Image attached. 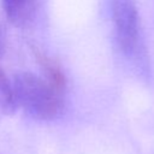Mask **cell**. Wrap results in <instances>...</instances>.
Returning <instances> with one entry per match:
<instances>
[{
	"label": "cell",
	"mask_w": 154,
	"mask_h": 154,
	"mask_svg": "<svg viewBox=\"0 0 154 154\" xmlns=\"http://www.w3.org/2000/svg\"><path fill=\"white\" fill-rule=\"evenodd\" d=\"M13 91L17 106L40 120L57 118L64 107L63 91L54 88L46 78L30 72H20L13 79Z\"/></svg>",
	"instance_id": "cell-1"
},
{
	"label": "cell",
	"mask_w": 154,
	"mask_h": 154,
	"mask_svg": "<svg viewBox=\"0 0 154 154\" xmlns=\"http://www.w3.org/2000/svg\"><path fill=\"white\" fill-rule=\"evenodd\" d=\"M112 13L116 38L120 51L128 57L135 55L140 45V20L135 1L116 0Z\"/></svg>",
	"instance_id": "cell-2"
},
{
	"label": "cell",
	"mask_w": 154,
	"mask_h": 154,
	"mask_svg": "<svg viewBox=\"0 0 154 154\" xmlns=\"http://www.w3.org/2000/svg\"><path fill=\"white\" fill-rule=\"evenodd\" d=\"M7 19L17 26H23L34 14L35 0H1Z\"/></svg>",
	"instance_id": "cell-3"
},
{
	"label": "cell",
	"mask_w": 154,
	"mask_h": 154,
	"mask_svg": "<svg viewBox=\"0 0 154 154\" xmlns=\"http://www.w3.org/2000/svg\"><path fill=\"white\" fill-rule=\"evenodd\" d=\"M35 58L41 67V70L45 73V78L58 90L60 91H65L66 88V77L65 73L61 69V66L59 65V63H57L54 59H52L51 57L46 55L45 53L37 51V49H32Z\"/></svg>",
	"instance_id": "cell-4"
},
{
	"label": "cell",
	"mask_w": 154,
	"mask_h": 154,
	"mask_svg": "<svg viewBox=\"0 0 154 154\" xmlns=\"http://www.w3.org/2000/svg\"><path fill=\"white\" fill-rule=\"evenodd\" d=\"M17 108L13 85L0 69V113L10 114Z\"/></svg>",
	"instance_id": "cell-5"
},
{
	"label": "cell",
	"mask_w": 154,
	"mask_h": 154,
	"mask_svg": "<svg viewBox=\"0 0 154 154\" xmlns=\"http://www.w3.org/2000/svg\"><path fill=\"white\" fill-rule=\"evenodd\" d=\"M1 46H2V41H1V30H0V53H1Z\"/></svg>",
	"instance_id": "cell-6"
}]
</instances>
